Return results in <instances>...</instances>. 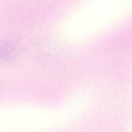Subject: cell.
Here are the masks:
<instances>
[{"mask_svg":"<svg viewBox=\"0 0 132 132\" xmlns=\"http://www.w3.org/2000/svg\"><path fill=\"white\" fill-rule=\"evenodd\" d=\"M16 48L8 42H0V60L8 61L13 59L16 54Z\"/></svg>","mask_w":132,"mask_h":132,"instance_id":"1","label":"cell"}]
</instances>
